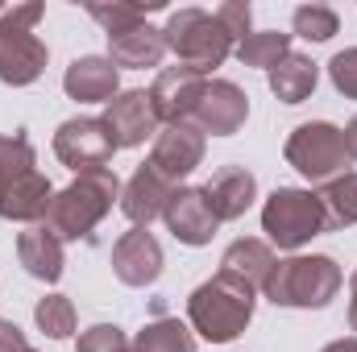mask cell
<instances>
[{"instance_id":"cell-1","label":"cell","mask_w":357,"mask_h":352,"mask_svg":"<svg viewBox=\"0 0 357 352\" xmlns=\"http://www.w3.org/2000/svg\"><path fill=\"white\" fill-rule=\"evenodd\" d=\"M187 319H191L195 336H204L212 344H229L254 319V286H245L233 273H216V278H208L204 286L191 290Z\"/></svg>"},{"instance_id":"cell-2","label":"cell","mask_w":357,"mask_h":352,"mask_svg":"<svg viewBox=\"0 0 357 352\" xmlns=\"http://www.w3.org/2000/svg\"><path fill=\"white\" fill-rule=\"evenodd\" d=\"M116 195H121V178L112 175L108 166L84 170L67 191L54 195V203L46 211V228L59 241H84V237H91V228L112 211Z\"/></svg>"},{"instance_id":"cell-3","label":"cell","mask_w":357,"mask_h":352,"mask_svg":"<svg viewBox=\"0 0 357 352\" xmlns=\"http://www.w3.org/2000/svg\"><path fill=\"white\" fill-rule=\"evenodd\" d=\"M162 38H167V50L178 58V67H187L195 75H208L212 67H220L233 54V46H237L229 38V29L216 21V13H204V8L171 13Z\"/></svg>"},{"instance_id":"cell-4","label":"cell","mask_w":357,"mask_h":352,"mask_svg":"<svg viewBox=\"0 0 357 352\" xmlns=\"http://www.w3.org/2000/svg\"><path fill=\"white\" fill-rule=\"evenodd\" d=\"M341 290V265L333 257H287L274 262L266 294L274 307H328Z\"/></svg>"},{"instance_id":"cell-5","label":"cell","mask_w":357,"mask_h":352,"mask_svg":"<svg viewBox=\"0 0 357 352\" xmlns=\"http://www.w3.org/2000/svg\"><path fill=\"white\" fill-rule=\"evenodd\" d=\"M42 4H13L0 13V83L25 88L46 71V46L33 38Z\"/></svg>"},{"instance_id":"cell-6","label":"cell","mask_w":357,"mask_h":352,"mask_svg":"<svg viewBox=\"0 0 357 352\" xmlns=\"http://www.w3.org/2000/svg\"><path fill=\"white\" fill-rule=\"evenodd\" d=\"M328 228V211L316 191L303 186H278L262 207V232L278 249H303L312 237Z\"/></svg>"},{"instance_id":"cell-7","label":"cell","mask_w":357,"mask_h":352,"mask_svg":"<svg viewBox=\"0 0 357 352\" xmlns=\"http://www.w3.org/2000/svg\"><path fill=\"white\" fill-rule=\"evenodd\" d=\"M287 166H295L307 182H333L345 175L349 166V150H345V133L328 120H307L287 137Z\"/></svg>"},{"instance_id":"cell-8","label":"cell","mask_w":357,"mask_h":352,"mask_svg":"<svg viewBox=\"0 0 357 352\" xmlns=\"http://www.w3.org/2000/svg\"><path fill=\"white\" fill-rule=\"evenodd\" d=\"M250 116V95L229 83V79H208L195 108L187 112V125H195L199 133H212V137H229L245 125Z\"/></svg>"},{"instance_id":"cell-9","label":"cell","mask_w":357,"mask_h":352,"mask_svg":"<svg viewBox=\"0 0 357 352\" xmlns=\"http://www.w3.org/2000/svg\"><path fill=\"white\" fill-rule=\"evenodd\" d=\"M54 154H59V162L71 166L75 175L108 166L112 141H108V133H104V120H96V116H71V120H63L59 133H54Z\"/></svg>"},{"instance_id":"cell-10","label":"cell","mask_w":357,"mask_h":352,"mask_svg":"<svg viewBox=\"0 0 357 352\" xmlns=\"http://www.w3.org/2000/svg\"><path fill=\"white\" fill-rule=\"evenodd\" d=\"M104 133L112 141V150H133L146 137L158 133V112L150 104V91H121L112 104H104Z\"/></svg>"},{"instance_id":"cell-11","label":"cell","mask_w":357,"mask_h":352,"mask_svg":"<svg viewBox=\"0 0 357 352\" xmlns=\"http://www.w3.org/2000/svg\"><path fill=\"white\" fill-rule=\"evenodd\" d=\"M199 162H204V133H199L195 125L178 120V125L158 129V137H154V154H150V166H154L162 178L178 182V178L191 175Z\"/></svg>"},{"instance_id":"cell-12","label":"cell","mask_w":357,"mask_h":352,"mask_svg":"<svg viewBox=\"0 0 357 352\" xmlns=\"http://www.w3.org/2000/svg\"><path fill=\"white\" fill-rule=\"evenodd\" d=\"M162 220L175 232V241L191 245V249L208 245L216 237V228H220V220L212 216V207L204 199V186H178L171 195V203H167V211H162Z\"/></svg>"},{"instance_id":"cell-13","label":"cell","mask_w":357,"mask_h":352,"mask_svg":"<svg viewBox=\"0 0 357 352\" xmlns=\"http://www.w3.org/2000/svg\"><path fill=\"white\" fill-rule=\"evenodd\" d=\"M112 273L125 286H150L162 273V245L150 228H133L112 245Z\"/></svg>"},{"instance_id":"cell-14","label":"cell","mask_w":357,"mask_h":352,"mask_svg":"<svg viewBox=\"0 0 357 352\" xmlns=\"http://www.w3.org/2000/svg\"><path fill=\"white\" fill-rule=\"evenodd\" d=\"M171 195H175V182L162 178L150 162H146V166H137L133 178L125 182V191H121V211H125L137 228H150V220L167 211Z\"/></svg>"},{"instance_id":"cell-15","label":"cell","mask_w":357,"mask_h":352,"mask_svg":"<svg viewBox=\"0 0 357 352\" xmlns=\"http://www.w3.org/2000/svg\"><path fill=\"white\" fill-rule=\"evenodd\" d=\"M63 88H67L71 99H79V104H112L121 95V75H116L112 58L88 54V58H75L67 67Z\"/></svg>"},{"instance_id":"cell-16","label":"cell","mask_w":357,"mask_h":352,"mask_svg":"<svg viewBox=\"0 0 357 352\" xmlns=\"http://www.w3.org/2000/svg\"><path fill=\"white\" fill-rule=\"evenodd\" d=\"M204 83H208V79L195 75V71H187V67H167V71L154 79V88H150V104H154L158 120H167V125L187 120V112L195 108Z\"/></svg>"},{"instance_id":"cell-17","label":"cell","mask_w":357,"mask_h":352,"mask_svg":"<svg viewBox=\"0 0 357 352\" xmlns=\"http://www.w3.org/2000/svg\"><path fill=\"white\" fill-rule=\"evenodd\" d=\"M204 199H208V207H212L216 220H237V216H245L254 207L258 178L250 175L245 166H229V170H220V175L204 186Z\"/></svg>"},{"instance_id":"cell-18","label":"cell","mask_w":357,"mask_h":352,"mask_svg":"<svg viewBox=\"0 0 357 352\" xmlns=\"http://www.w3.org/2000/svg\"><path fill=\"white\" fill-rule=\"evenodd\" d=\"M50 203H54V186H50V178L38 175V170L25 175V178H17L13 186L0 191V216H4V220H17V224L46 220Z\"/></svg>"},{"instance_id":"cell-19","label":"cell","mask_w":357,"mask_h":352,"mask_svg":"<svg viewBox=\"0 0 357 352\" xmlns=\"http://www.w3.org/2000/svg\"><path fill=\"white\" fill-rule=\"evenodd\" d=\"M17 262L38 282H59L63 278V241L46 224H33L17 237Z\"/></svg>"},{"instance_id":"cell-20","label":"cell","mask_w":357,"mask_h":352,"mask_svg":"<svg viewBox=\"0 0 357 352\" xmlns=\"http://www.w3.org/2000/svg\"><path fill=\"white\" fill-rule=\"evenodd\" d=\"M162 54H167V38H162V29H154V25H137V29H125V33L108 38V58H112V67L146 71V67H158Z\"/></svg>"},{"instance_id":"cell-21","label":"cell","mask_w":357,"mask_h":352,"mask_svg":"<svg viewBox=\"0 0 357 352\" xmlns=\"http://www.w3.org/2000/svg\"><path fill=\"white\" fill-rule=\"evenodd\" d=\"M270 269H274V253H270V245H262V241H233L225 249V257H220V273H233V278H241L254 290L266 286Z\"/></svg>"},{"instance_id":"cell-22","label":"cell","mask_w":357,"mask_h":352,"mask_svg":"<svg viewBox=\"0 0 357 352\" xmlns=\"http://www.w3.org/2000/svg\"><path fill=\"white\" fill-rule=\"evenodd\" d=\"M316 79H320V71H316V63L307 58V54H287L274 71H270V91L282 99V104H303L312 91H316Z\"/></svg>"},{"instance_id":"cell-23","label":"cell","mask_w":357,"mask_h":352,"mask_svg":"<svg viewBox=\"0 0 357 352\" xmlns=\"http://www.w3.org/2000/svg\"><path fill=\"white\" fill-rule=\"evenodd\" d=\"M287 54H291V33H278V29H262V33H250V38L237 42V58L245 67L274 71Z\"/></svg>"},{"instance_id":"cell-24","label":"cell","mask_w":357,"mask_h":352,"mask_svg":"<svg viewBox=\"0 0 357 352\" xmlns=\"http://www.w3.org/2000/svg\"><path fill=\"white\" fill-rule=\"evenodd\" d=\"M133 349L137 352H195V340H191V332L178 319H167L162 315V319H154V323H146L137 332Z\"/></svg>"},{"instance_id":"cell-25","label":"cell","mask_w":357,"mask_h":352,"mask_svg":"<svg viewBox=\"0 0 357 352\" xmlns=\"http://www.w3.org/2000/svg\"><path fill=\"white\" fill-rule=\"evenodd\" d=\"M320 203L328 211V228L357 224V175H341V178H333V182H324Z\"/></svg>"},{"instance_id":"cell-26","label":"cell","mask_w":357,"mask_h":352,"mask_svg":"<svg viewBox=\"0 0 357 352\" xmlns=\"http://www.w3.org/2000/svg\"><path fill=\"white\" fill-rule=\"evenodd\" d=\"M38 170V158H33V145H29V137L17 129V133H8V137H0V191L4 186H13L17 178L33 175Z\"/></svg>"},{"instance_id":"cell-27","label":"cell","mask_w":357,"mask_h":352,"mask_svg":"<svg viewBox=\"0 0 357 352\" xmlns=\"http://www.w3.org/2000/svg\"><path fill=\"white\" fill-rule=\"evenodd\" d=\"M154 8H162V0H150V4H88V13L108 29V38L146 25V17H150Z\"/></svg>"},{"instance_id":"cell-28","label":"cell","mask_w":357,"mask_h":352,"mask_svg":"<svg viewBox=\"0 0 357 352\" xmlns=\"http://www.w3.org/2000/svg\"><path fill=\"white\" fill-rule=\"evenodd\" d=\"M33 319H38V328H42L50 340L75 336V307H71V298H63V294H46V298L33 307Z\"/></svg>"},{"instance_id":"cell-29","label":"cell","mask_w":357,"mask_h":352,"mask_svg":"<svg viewBox=\"0 0 357 352\" xmlns=\"http://www.w3.org/2000/svg\"><path fill=\"white\" fill-rule=\"evenodd\" d=\"M341 29V17L328 4H299L295 8V33L307 42H328Z\"/></svg>"},{"instance_id":"cell-30","label":"cell","mask_w":357,"mask_h":352,"mask_svg":"<svg viewBox=\"0 0 357 352\" xmlns=\"http://www.w3.org/2000/svg\"><path fill=\"white\" fill-rule=\"evenodd\" d=\"M79 352H137L116 323H96L79 336Z\"/></svg>"},{"instance_id":"cell-31","label":"cell","mask_w":357,"mask_h":352,"mask_svg":"<svg viewBox=\"0 0 357 352\" xmlns=\"http://www.w3.org/2000/svg\"><path fill=\"white\" fill-rule=\"evenodd\" d=\"M328 79H333V88L341 91L345 99H357V46L354 50L333 54V63H328Z\"/></svg>"},{"instance_id":"cell-32","label":"cell","mask_w":357,"mask_h":352,"mask_svg":"<svg viewBox=\"0 0 357 352\" xmlns=\"http://www.w3.org/2000/svg\"><path fill=\"white\" fill-rule=\"evenodd\" d=\"M216 21L229 29V38H233V42H241V38H250L254 8H250L245 0H229V4H220V8H216Z\"/></svg>"},{"instance_id":"cell-33","label":"cell","mask_w":357,"mask_h":352,"mask_svg":"<svg viewBox=\"0 0 357 352\" xmlns=\"http://www.w3.org/2000/svg\"><path fill=\"white\" fill-rule=\"evenodd\" d=\"M0 352H29L25 332L17 323H8V319H0Z\"/></svg>"},{"instance_id":"cell-34","label":"cell","mask_w":357,"mask_h":352,"mask_svg":"<svg viewBox=\"0 0 357 352\" xmlns=\"http://www.w3.org/2000/svg\"><path fill=\"white\" fill-rule=\"evenodd\" d=\"M349 328L357 332V269H354V278H349Z\"/></svg>"},{"instance_id":"cell-35","label":"cell","mask_w":357,"mask_h":352,"mask_svg":"<svg viewBox=\"0 0 357 352\" xmlns=\"http://www.w3.org/2000/svg\"><path fill=\"white\" fill-rule=\"evenodd\" d=\"M341 133H345V150H349V158H357V116L341 129Z\"/></svg>"},{"instance_id":"cell-36","label":"cell","mask_w":357,"mask_h":352,"mask_svg":"<svg viewBox=\"0 0 357 352\" xmlns=\"http://www.w3.org/2000/svg\"><path fill=\"white\" fill-rule=\"evenodd\" d=\"M320 352H357V336H345V340H333L328 349H320Z\"/></svg>"},{"instance_id":"cell-37","label":"cell","mask_w":357,"mask_h":352,"mask_svg":"<svg viewBox=\"0 0 357 352\" xmlns=\"http://www.w3.org/2000/svg\"><path fill=\"white\" fill-rule=\"evenodd\" d=\"M0 13H4V4H0Z\"/></svg>"},{"instance_id":"cell-38","label":"cell","mask_w":357,"mask_h":352,"mask_svg":"<svg viewBox=\"0 0 357 352\" xmlns=\"http://www.w3.org/2000/svg\"><path fill=\"white\" fill-rule=\"evenodd\" d=\"M29 352H33V349H29Z\"/></svg>"}]
</instances>
